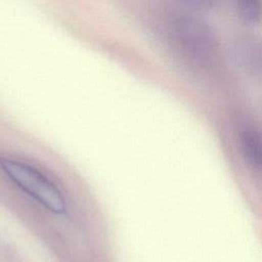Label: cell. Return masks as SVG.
Instances as JSON below:
<instances>
[{"label":"cell","instance_id":"6da1fadb","mask_svg":"<svg viewBox=\"0 0 262 262\" xmlns=\"http://www.w3.org/2000/svg\"><path fill=\"white\" fill-rule=\"evenodd\" d=\"M170 47L189 70H209L218 57V43L210 27L191 13H172L164 23Z\"/></svg>","mask_w":262,"mask_h":262},{"label":"cell","instance_id":"277c9868","mask_svg":"<svg viewBox=\"0 0 262 262\" xmlns=\"http://www.w3.org/2000/svg\"><path fill=\"white\" fill-rule=\"evenodd\" d=\"M237 54L248 70L262 74V39L246 40L237 49Z\"/></svg>","mask_w":262,"mask_h":262},{"label":"cell","instance_id":"5b68a950","mask_svg":"<svg viewBox=\"0 0 262 262\" xmlns=\"http://www.w3.org/2000/svg\"><path fill=\"white\" fill-rule=\"evenodd\" d=\"M239 17L247 24L262 21V0H232Z\"/></svg>","mask_w":262,"mask_h":262},{"label":"cell","instance_id":"7a4b0ae2","mask_svg":"<svg viewBox=\"0 0 262 262\" xmlns=\"http://www.w3.org/2000/svg\"><path fill=\"white\" fill-rule=\"evenodd\" d=\"M0 170L26 194L49 212L62 215L67 203L56 184L32 165L9 157L0 156Z\"/></svg>","mask_w":262,"mask_h":262},{"label":"cell","instance_id":"8992f818","mask_svg":"<svg viewBox=\"0 0 262 262\" xmlns=\"http://www.w3.org/2000/svg\"><path fill=\"white\" fill-rule=\"evenodd\" d=\"M183 5L192 11L207 10L214 5L215 0H179Z\"/></svg>","mask_w":262,"mask_h":262},{"label":"cell","instance_id":"3957f363","mask_svg":"<svg viewBox=\"0 0 262 262\" xmlns=\"http://www.w3.org/2000/svg\"><path fill=\"white\" fill-rule=\"evenodd\" d=\"M239 149L246 163L262 174V135L253 129H245L238 136Z\"/></svg>","mask_w":262,"mask_h":262}]
</instances>
